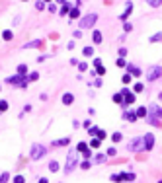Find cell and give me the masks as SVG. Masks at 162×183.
Segmentation results:
<instances>
[{
	"instance_id": "obj_1",
	"label": "cell",
	"mask_w": 162,
	"mask_h": 183,
	"mask_svg": "<svg viewBox=\"0 0 162 183\" xmlns=\"http://www.w3.org/2000/svg\"><path fill=\"white\" fill-rule=\"evenodd\" d=\"M76 162H78V152H76V150H69L66 164H65V174H70V171L76 168Z\"/></svg>"
},
{
	"instance_id": "obj_2",
	"label": "cell",
	"mask_w": 162,
	"mask_h": 183,
	"mask_svg": "<svg viewBox=\"0 0 162 183\" xmlns=\"http://www.w3.org/2000/svg\"><path fill=\"white\" fill-rule=\"evenodd\" d=\"M8 84H12V86H16V88H20V90H26L28 88V76H20V74H16V76H10L8 80H6Z\"/></svg>"
},
{
	"instance_id": "obj_3",
	"label": "cell",
	"mask_w": 162,
	"mask_h": 183,
	"mask_svg": "<svg viewBox=\"0 0 162 183\" xmlns=\"http://www.w3.org/2000/svg\"><path fill=\"white\" fill-rule=\"evenodd\" d=\"M47 148L43 144H31V148H29V158L31 160H41L43 156H45Z\"/></svg>"
},
{
	"instance_id": "obj_4",
	"label": "cell",
	"mask_w": 162,
	"mask_h": 183,
	"mask_svg": "<svg viewBox=\"0 0 162 183\" xmlns=\"http://www.w3.org/2000/svg\"><path fill=\"white\" fill-rule=\"evenodd\" d=\"M96 22H98V14L94 12V14H88V16H84V18L80 20V22H78V27H82V29L94 27V25H96Z\"/></svg>"
},
{
	"instance_id": "obj_5",
	"label": "cell",
	"mask_w": 162,
	"mask_h": 183,
	"mask_svg": "<svg viewBox=\"0 0 162 183\" xmlns=\"http://www.w3.org/2000/svg\"><path fill=\"white\" fill-rule=\"evenodd\" d=\"M127 148H129V152H141L144 150V142H143V136H135L133 140L127 144Z\"/></svg>"
},
{
	"instance_id": "obj_6",
	"label": "cell",
	"mask_w": 162,
	"mask_h": 183,
	"mask_svg": "<svg viewBox=\"0 0 162 183\" xmlns=\"http://www.w3.org/2000/svg\"><path fill=\"white\" fill-rule=\"evenodd\" d=\"M160 76H162V66H158V64L150 66V68H148V72H147V78L150 80V82H154V80L160 78Z\"/></svg>"
},
{
	"instance_id": "obj_7",
	"label": "cell",
	"mask_w": 162,
	"mask_h": 183,
	"mask_svg": "<svg viewBox=\"0 0 162 183\" xmlns=\"http://www.w3.org/2000/svg\"><path fill=\"white\" fill-rule=\"evenodd\" d=\"M121 95H123V107H125V105H133L135 103V94L131 92V90L123 88V90H121Z\"/></svg>"
},
{
	"instance_id": "obj_8",
	"label": "cell",
	"mask_w": 162,
	"mask_h": 183,
	"mask_svg": "<svg viewBox=\"0 0 162 183\" xmlns=\"http://www.w3.org/2000/svg\"><path fill=\"white\" fill-rule=\"evenodd\" d=\"M143 142H144V150H153V146H154V135H153V132H147V135L143 136Z\"/></svg>"
},
{
	"instance_id": "obj_9",
	"label": "cell",
	"mask_w": 162,
	"mask_h": 183,
	"mask_svg": "<svg viewBox=\"0 0 162 183\" xmlns=\"http://www.w3.org/2000/svg\"><path fill=\"white\" fill-rule=\"evenodd\" d=\"M147 109H148V113H150V115H154L156 119H162V107H160V105H156V103H150Z\"/></svg>"
},
{
	"instance_id": "obj_10",
	"label": "cell",
	"mask_w": 162,
	"mask_h": 183,
	"mask_svg": "<svg viewBox=\"0 0 162 183\" xmlns=\"http://www.w3.org/2000/svg\"><path fill=\"white\" fill-rule=\"evenodd\" d=\"M131 14H133V2L129 0V2H127V6H125V12H123V14H119V20H121V22H125Z\"/></svg>"
},
{
	"instance_id": "obj_11",
	"label": "cell",
	"mask_w": 162,
	"mask_h": 183,
	"mask_svg": "<svg viewBox=\"0 0 162 183\" xmlns=\"http://www.w3.org/2000/svg\"><path fill=\"white\" fill-rule=\"evenodd\" d=\"M119 177H121V181H123V183H125V181L129 183V181H135V179H137V175H135L133 171H127V174H125V171H121Z\"/></svg>"
},
{
	"instance_id": "obj_12",
	"label": "cell",
	"mask_w": 162,
	"mask_h": 183,
	"mask_svg": "<svg viewBox=\"0 0 162 183\" xmlns=\"http://www.w3.org/2000/svg\"><path fill=\"white\" fill-rule=\"evenodd\" d=\"M41 45H43V39H33V41L26 43L23 49H37V47H41Z\"/></svg>"
},
{
	"instance_id": "obj_13",
	"label": "cell",
	"mask_w": 162,
	"mask_h": 183,
	"mask_svg": "<svg viewBox=\"0 0 162 183\" xmlns=\"http://www.w3.org/2000/svg\"><path fill=\"white\" fill-rule=\"evenodd\" d=\"M61 101H63V105H72V101H74V95L70 94V92H66V94H63Z\"/></svg>"
},
{
	"instance_id": "obj_14",
	"label": "cell",
	"mask_w": 162,
	"mask_h": 183,
	"mask_svg": "<svg viewBox=\"0 0 162 183\" xmlns=\"http://www.w3.org/2000/svg\"><path fill=\"white\" fill-rule=\"evenodd\" d=\"M127 72H129L131 76H137V78H139V76L143 74V72H141V68H137L135 64H127Z\"/></svg>"
},
{
	"instance_id": "obj_15",
	"label": "cell",
	"mask_w": 162,
	"mask_h": 183,
	"mask_svg": "<svg viewBox=\"0 0 162 183\" xmlns=\"http://www.w3.org/2000/svg\"><path fill=\"white\" fill-rule=\"evenodd\" d=\"M92 43H94V45H100V43H102V33L98 31V29L92 31Z\"/></svg>"
},
{
	"instance_id": "obj_16",
	"label": "cell",
	"mask_w": 162,
	"mask_h": 183,
	"mask_svg": "<svg viewBox=\"0 0 162 183\" xmlns=\"http://www.w3.org/2000/svg\"><path fill=\"white\" fill-rule=\"evenodd\" d=\"M28 64H23V62H22V64H18V68H16V74H20V76H28Z\"/></svg>"
},
{
	"instance_id": "obj_17",
	"label": "cell",
	"mask_w": 162,
	"mask_h": 183,
	"mask_svg": "<svg viewBox=\"0 0 162 183\" xmlns=\"http://www.w3.org/2000/svg\"><path fill=\"white\" fill-rule=\"evenodd\" d=\"M135 115H137V119H143V117L148 115V109L147 107H137L135 109Z\"/></svg>"
},
{
	"instance_id": "obj_18",
	"label": "cell",
	"mask_w": 162,
	"mask_h": 183,
	"mask_svg": "<svg viewBox=\"0 0 162 183\" xmlns=\"http://www.w3.org/2000/svg\"><path fill=\"white\" fill-rule=\"evenodd\" d=\"M123 119H127L129 123H135L137 121V115H135V111H123Z\"/></svg>"
},
{
	"instance_id": "obj_19",
	"label": "cell",
	"mask_w": 162,
	"mask_h": 183,
	"mask_svg": "<svg viewBox=\"0 0 162 183\" xmlns=\"http://www.w3.org/2000/svg\"><path fill=\"white\" fill-rule=\"evenodd\" d=\"M2 39H4L6 43L12 41V39H14V31H12V29H4V31H2Z\"/></svg>"
},
{
	"instance_id": "obj_20",
	"label": "cell",
	"mask_w": 162,
	"mask_h": 183,
	"mask_svg": "<svg viewBox=\"0 0 162 183\" xmlns=\"http://www.w3.org/2000/svg\"><path fill=\"white\" fill-rule=\"evenodd\" d=\"M78 16H80V8H78V6L70 8V12H69V18H70V20H76Z\"/></svg>"
},
{
	"instance_id": "obj_21",
	"label": "cell",
	"mask_w": 162,
	"mask_h": 183,
	"mask_svg": "<svg viewBox=\"0 0 162 183\" xmlns=\"http://www.w3.org/2000/svg\"><path fill=\"white\" fill-rule=\"evenodd\" d=\"M143 90H144V84H143V82H137V84L133 86V94H141Z\"/></svg>"
},
{
	"instance_id": "obj_22",
	"label": "cell",
	"mask_w": 162,
	"mask_h": 183,
	"mask_svg": "<svg viewBox=\"0 0 162 183\" xmlns=\"http://www.w3.org/2000/svg\"><path fill=\"white\" fill-rule=\"evenodd\" d=\"M35 80H39V72H28V82H35Z\"/></svg>"
},
{
	"instance_id": "obj_23",
	"label": "cell",
	"mask_w": 162,
	"mask_h": 183,
	"mask_svg": "<svg viewBox=\"0 0 162 183\" xmlns=\"http://www.w3.org/2000/svg\"><path fill=\"white\" fill-rule=\"evenodd\" d=\"M90 146L86 144V142H78V144H76V152H80V154H82L84 150H88Z\"/></svg>"
},
{
	"instance_id": "obj_24",
	"label": "cell",
	"mask_w": 162,
	"mask_h": 183,
	"mask_svg": "<svg viewBox=\"0 0 162 183\" xmlns=\"http://www.w3.org/2000/svg\"><path fill=\"white\" fill-rule=\"evenodd\" d=\"M49 171H53V174H55V171H59V162L51 160V162H49Z\"/></svg>"
},
{
	"instance_id": "obj_25",
	"label": "cell",
	"mask_w": 162,
	"mask_h": 183,
	"mask_svg": "<svg viewBox=\"0 0 162 183\" xmlns=\"http://www.w3.org/2000/svg\"><path fill=\"white\" fill-rule=\"evenodd\" d=\"M69 12H70V6L69 4H63V6H61V10H59L61 16H69Z\"/></svg>"
},
{
	"instance_id": "obj_26",
	"label": "cell",
	"mask_w": 162,
	"mask_h": 183,
	"mask_svg": "<svg viewBox=\"0 0 162 183\" xmlns=\"http://www.w3.org/2000/svg\"><path fill=\"white\" fill-rule=\"evenodd\" d=\"M82 55L84 56H94V47H84L82 49Z\"/></svg>"
},
{
	"instance_id": "obj_27",
	"label": "cell",
	"mask_w": 162,
	"mask_h": 183,
	"mask_svg": "<svg viewBox=\"0 0 162 183\" xmlns=\"http://www.w3.org/2000/svg\"><path fill=\"white\" fill-rule=\"evenodd\" d=\"M100 144H102V140H100V138H92V140H90V148H100Z\"/></svg>"
},
{
	"instance_id": "obj_28",
	"label": "cell",
	"mask_w": 162,
	"mask_h": 183,
	"mask_svg": "<svg viewBox=\"0 0 162 183\" xmlns=\"http://www.w3.org/2000/svg\"><path fill=\"white\" fill-rule=\"evenodd\" d=\"M8 101H6V99H0V113H4V111H8Z\"/></svg>"
},
{
	"instance_id": "obj_29",
	"label": "cell",
	"mask_w": 162,
	"mask_h": 183,
	"mask_svg": "<svg viewBox=\"0 0 162 183\" xmlns=\"http://www.w3.org/2000/svg\"><path fill=\"white\" fill-rule=\"evenodd\" d=\"M147 4L150 6V8H158V6L162 4V0H147Z\"/></svg>"
},
{
	"instance_id": "obj_30",
	"label": "cell",
	"mask_w": 162,
	"mask_h": 183,
	"mask_svg": "<svg viewBox=\"0 0 162 183\" xmlns=\"http://www.w3.org/2000/svg\"><path fill=\"white\" fill-rule=\"evenodd\" d=\"M111 140H113V142H121V140H123V135H121V132H113V135H111Z\"/></svg>"
},
{
	"instance_id": "obj_31",
	"label": "cell",
	"mask_w": 162,
	"mask_h": 183,
	"mask_svg": "<svg viewBox=\"0 0 162 183\" xmlns=\"http://www.w3.org/2000/svg\"><path fill=\"white\" fill-rule=\"evenodd\" d=\"M131 78H133V76H131L129 72H127V74H123V76H121V82H123V84L127 86V84H129V82H131Z\"/></svg>"
},
{
	"instance_id": "obj_32",
	"label": "cell",
	"mask_w": 162,
	"mask_h": 183,
	"mask_svg": "<svg viewBox=\"0 0 162 183\" xmlns=\"http://www.w3.org/2000/svg\"><path fill=\"white\" fill-rule=\"evenodd\" d=\"M92 168V162H90V160H84L82 164H80V169H90Z\"/></svg>"
},
{
	"instance_id": "obj_33",
	"label": "cell",
	"mask_w": 162,
	"mask_h": 183,
	"mask_svg": "<svg viewBox=\"0 0 162 183\" xmlns=\"http://www.w3.org/2000/svg\"><path fill=\"white\" fill-rule=\"evenodd\" d=\"M162 39V33H154V35H150V39H148V41L150 43H156V41H160Z\"/></svg>"
},
{
	"instance_id": "obj_34",
	"label": "cell",
	"mask_w": 162,
	"mask_h": 183,
	"mask_svg": "<svg viewBox=\"0 0 162 183\" xmlns=\"http://www.w3.org/2000/svg\"><path fill=\"white\" fill-rule=\"evenodd\" d=\"M10 179V174L8 171H2V174H0V183H6Z\"/></svg>"
},
{
	"instance_id": "obj_35",
	"label": "cell",
	"mask_w": 162,
	"mask_h": 183,
	"mask_svg": "<svg viewBox=\"0 0 162 183\" xmlns=\"http://www.w3.org/2000/svg\"><path fill=\"white\" fill-rule=\"evenodd\" d=\"M104 160H106V154H98L96 158H94V164H102Z\"/></svg>"
},
{
	"instance_id": "obj_36",
	"label": "cell",
	"mask_w": 162,
	"mask_h": 183,
	"mask_svg": "<svg viewBox=\"0 0 162 183\" xmlns=\"http://www.w3.org/2000/svg\"><path fill=\"white\" fill-rule=\"evenodd\" d=\"M117 154V148L115 146H109V148H107V152H106V156H115Z\"/></svg>"
},
{
	"instance_id": "obj_37",
	"label": "cell",
	"mask_w": 162,
	"mask_h": 183,
	"mask_svg": "<svg viewBox=\"0 0 162 183\" xmlns=\"http://www.w3.org/2000/svg\"><path fill=\"white\" fill-rule=\"evenodd\" d=\"M117 53H119V56H121V59H125L129 51H127V47H119V51H117Z\"/></svg>"
},
{
	"instance_id": "obj_38",
	"label": "cell",
	"mask_w": 162,
	"mask_h": 183,
	"mask_svg": "<svg viewBox=\"0 0 162 183\" xmlns=\"http://www.w3.org/2000/svg\"><path fill=\"white\" fill-rule=\"evenodd\" d=\"M98 131H100V129H98L96 125H94V127H90V129H88V132H90V136H92V138H94V136L98 135Z\"/></svg>"
},
{
	"instance_id": "obj_39",
	"label": "cell",
	"mask_w": 162,
	"mask_h": 183,
	"mask_svg": "<svg viewBox=\"0 0 162 183\" xmlns=\"http://www.w3.org/2000/svg\"><path fill=\"white\" fill-rule=\"evenodd\" d=\"M12 183H26V177H23V175H16V177L12 179Z\"/></svg>"
},
{
	"instance_id": "obj_40",
	"label": "cell",
	"mask_w": 162,
	"mask_h": 183,
	"mask_svg": "<svg viewBox=\"0 0 162 183\" xmlns=\"http://www.w3.org/2000/svg\"><path fill=\"white\" fill-rule=\"evenodd\" d=\"M115 64L119 66V68H125V66H127V62H125V59H121V56H119V59H117V62H115Z\"/></svg>"
},
{
	"instance_id": "obj_41",
	"label": "cell",
	"mask_w": 162,
	"mask_h": 183,
	"mask_svg": "<svg viewBox=\"0 0 162 183\" xmlns=\"http://www.w3.org/2000/svg\"><path fill=\"white\" fill-rule=\"evenodd\" d=\"M45 6H47V4L43 2V0H37V2H35V8H37V10H45Z\"/></svg>"
},
{
	"instance_id": "obj_42",
	"label": "cell",
	"mask_w": 162,
	"mask_h": 183,
	"mask_svg": "<svg viewBox=\"0 0 162 183\" xmlns=\"http://www.w3.org/2000/svg\"><path fill=\"white\" fill-rule=\"evenodd\" d=\"M113 101H115V103H121V105H123V95H121V94H115V95H113Z\"/></svg>"
},
{
	"instance_id": "obj_43",
	"label": "cell",
	"mask_w": 162,
	"mask_h": 183,
	"mask_svg": "<svg viewBox=\"0 0 162 183\" xmlns=\"http://www.w3.org/2000/svg\"><path fill=\"white\" fill-rule=\"evenodd\" d=\"M107 136V132L106 131H102V129H100V131H98V135H96V138H100V140H104V138H106Z\"/></svg>"
},
{
	"instance_id": "obj_44",
	"label": "cell",
	"mask_w": 162,
	"mask_h": 183,
	"mask_svg": "<svg viewBox=\"0 0 162 183\" xmlns=\"http://www.w3.org/2000/svg\"><path fill=\"white\" fill-rule=\"evenodd\" d=\"M82 156H84V160H90V158H92V148L84 150V152H82Z\"/></svg>"
},
{
	"instance_id": "obj_45",
	"label": "cell",
	"mask_w": 162,
	"mask_h": 183,
	"mask_svg": "<svg viewBox=\"0 0 162 183\" xmlns=\"http://www.w3.org/2000/svg\"><path fill=\"white\" fill-rule=\"evenodd\" d=\"M123 29H125V33L133 31V24H129V22H125V24H123Z\"/></svg>"
},
{
	"instance_id": "obj_46",
	"label": "cell",
	"mask_w": 162,
	"mask_h": 183,
	"mask_svg": "<svg viewBox=\"0 0 162 183\" xmlns=\"http://www.w3.org/2000/svg\"><path fill=\"white\" fill-rule=\"evenodd\" d=\"M96 74H98V76H104V74H106V68H104V66H98V68H96Z\"/></svg>"
},
{
	"instance_id": "obj_47",
	"label": "cell",
	"mask_w": 162,
	"mask_h": 183,
	"mask_svg": "<svg viewBox=\"0 0 162 183\" xmlns=\"http://www.w3.org/2000/svg\"><path fill=\"white\" fill-rule=\"evenodd\" d=\"M70 142V138H63V140H55V144H63V146H66Z\"/></svg>"
},
{
	"instance_id": "obj_48",
	"label": "cell",
	"mask_w": 162,
	"mask_h": 183,
	"mask_svg": "<svg viewBox=\"0 0 162 183\" xmlns=\"http://www.w3.org/2000/svg\"><path fill=\"white\" fill-rule=\"evenodd\" d=\"M109 179H111V181H115V183H121V177H119V174H113Z\"/></svg>"
},
{
	"instance_id": "obj_49",
	"label": "cell",
	"mask_w": 162,
	"mask_h": 183,
	"mask_svg": "<svg viewBox=\"0 0 162 183\" xmlns=\"http://www.w3.org/2000/svg\"><path fill=\"white\" fill-rule=\"evenodd\" d=\"M86 68H88V64H86V62H78V70H80V72H84Z\"/></svg>"
},
{
	"instance_id": "obj_50",
	"label": "cell",
	"mask_w": 162,
	"mask_h": 183,
	"mask_svg": "<svg viewBox=\"0 0 162 183\" xmlns=\"http://www.w3.org/2000/svg\"><path fill=\"white\" fill-rule=\"evenodd\" d=\"M47 10H49V12H57V6L51 2V4H47Z\"/></svg>"
},
{
	"instance_id": "obj_51",
	"label": "cell",
	"mask_w": 162,
	"mask_h": 183,
	"mask_svg": "<svg viewBox=\"0 0 162 183\" xmlns=\"http://www.w3.org/2000/svg\"><path fill=\"white\" fill-rule=\"evenodd\" d=\"M94 66H96V68H98V66H102V59H98V56H96V59H94Z\"/></svg>"
},
{
	"instance_id": "obj_52",
	"label": "cell",
	"mask_w": 162,
	"mask_h": 183,
	"mask_svg": "<svg viewBox=\"0 0 162 183\" xmlns=\"http://www.w3.org/2000/svg\"><path fill=\"white\" fill-rule=\"evenodd\" d=\"M45 59H47V55H41V56H37V62H45Z\"/></svg>"
},
{
	"instance_id": "obj_53",
	"label": "cell",
	"mask_w": 162,
	"mask_h": 183,
	"mask_svg": "<svg viewBox=\"0 0 162 183\" xmlns=\"http://www.w3.org/2000/svg\"><path fill=\"white\" fill-rule=\"evenodd\" d=\"M37 183H49V179H47V177H41L39 181H37Z\"/></svg>"
},
{
	"instance_id": "obj_54",
	"label": "cell",
	"mask_w": 162,
	"mask_h": 183,
	"mask_svg": "<svg viewBox=\"0 0 162 183\" xmlns=\"http://www.w3.org/2000/svg\"><path fill=\"white\" fill-rule=\"evenodd\" d=\"M55 2H59L61 6H63V4H66V0H55Z\"/></svg>"
},
{
	"instance_id": "obj_55",
	"label": "cell",
	"mask_w": 162,
	"mask_h": 183,
	"mask_svg": "<svg viewBox=\"0 0 162 183\" xmlns=\"http://www.w3.org/2000/svg\"><path fill=\"white\" fill-rule=\"evenodd\" d=\"M43 2H45V4H51V0H43Z\"/></svg>"
},
{
	"instance_id": "obj_56",
	"label": "cell",
	"mask_w": 162,
	"mask_h": 183,
	"mask_svg": "<svg viewBox=\"0 0 162 183\" xmlns=\"http://www.w3.org/2000/svg\"><path fill=\"white\" fill-rule=\"evenodd\" d=\"M20 2H28V0H20Z\"/></svg>"
},
{
	"instance_id": "obj_57",
	"label": "cell",
	"mask_w": 162,
	"mask_h": 183,
	"mask_svg": "<svg viewBox=\"0 0 162 183\" xmlns=\"http://www.w3.org/2000/svg\"><path fill=\"white\" fill-rule=\"evenodd\" d=\"M0 92H2V86H0Z\"/></svg>"
},
{
	"instance_id": "obj_58",
	"label": "cell",
	"mask_w": 162,
	"mask_h": 183,
	"mask_svg": "<svg viewBox=\"0 0 162 183\" xmlns=\"http://www.w3.org/2000/svg\"><path fill=\"white\" fill-rule=\"evenodd\" d=\"M158 183H162V179H160V181H158Z\"/></svg>"
},
{
	"instance_id": "obj_59",
	"label": "cell",
	"mask_w": 162,
	"mask_h": 183,
	"mask_svg": "<svg viewBox=\"0 0 162 183\" xmlns=\"http://www.w3.org/2000/svg\"><path fill=\"white\" fill-rule=\"evenodd\" d=\"M129 183H133V181H129Z\"/></svg>"
},
{
	"instance_id": "obj_60",
	"label": "cell",
	"mask_w": 162,
	"mask_h": 183,
	"mask_svg": "<svg viewBox=\"0 0 162 183\" xmlns=\"http://www.w3.org/2000/svg\"><path fill=\"white\" fill-rule=\"evenodd\" d=\"M35 2H37V0H35Z\"/></svg>"
}]
</instances>
